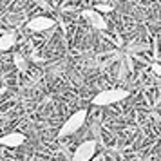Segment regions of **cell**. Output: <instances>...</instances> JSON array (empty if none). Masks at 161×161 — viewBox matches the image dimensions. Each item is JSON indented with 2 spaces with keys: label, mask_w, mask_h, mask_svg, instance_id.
I'll return each instance as SVG.
<instances>
[{
  "label": "cell",
  "mask_w": 161,
  "mask_h": 161,
  "mask_svg": "<svg viewBox=\"0 0 161 161\" xmlns=\"http://www.w3.org/2000/svg\"><path fill=\"white\" fill-rule=\"evenodd\" d=\"M25 143V136L22 132H9L6 136H0V145L8 147V148H15Z\"/></svg>",
  "instance_id": "obj_6"
},
{
  "label": "cell",
  "mask_w": 161,
  "mask_h": 161,
  "mask_svg": "<svg viewBox=\"0 0 161 161\" xmlns=\"http://www.w3.org/2000/svg\"><path fill=\"white\" fill-rule=\"evenodd\" d=\"M152 71H154V74H158V76L161 74V67H159V64H158V62H156V64H152Z\"/></svg>",
  "instance_id": "obj_10"
},
{
  "label": "cell",
  "mask_w": 161,
  "mask_h": 161,
  "mask_svg": "<svg viewBox=\"0 0 161 161\" xmlns=\"http://www.w3.org/2000/svg\"><path fill=\"white\" fill-rule=\"evenodd\" d=\"M16 42V36L15 35H2L0 36V51H8V49H11L13 47V44Z\"/></svg>",
  "instance_id": "obj_7"
},
{
  "label": "cell",
  "mask_w": 161,
  "mask_h": 161,
  "mask_svg": "<svg viewBox=\"0 0 161 161\" xmlns=\"http://www.w3.org/2000/svg\"><path fill=\"white\" fill-rule=\"evenodd\" d=\"M96 13H109V11H112V6H109V4H98L96 6V9H94Z\"/></svg>",
  "instance_id": "obj_9"
},
{
  "label": "cell",
  "mask_w": 161,
  "mask_h": 161,
  "mask_svg": "<svg viewBox=\"0 0 161 161\" xmlns=\"http://www.w3.org/2000/svg\"><path fill=\"white\" fill-rule=\"evenodd\" d=\"M94 154H96V141L89 139V141H83L81 145H78L71 161H91L94 158Z\"/></svg>",
  "instance_id": "obj_3"
},
{
  "label": "cell",
  "mask_w": 161,
  "mask_h": 161,
  "mask_svg": "<svg viewBox=\"0 0 161 161\" xmlns=\"http://www.w3.org/2000/svg\"><path fill=\"white\" fill-rule=\"evenodd\" d=\"M81 16L87 20L94 29H107V20L103 18V15H100V13H96L94 9H85V11H81Z\"/></svg>",
  "instance_id": "obj_5"
},
{
  "label": "cell",
  "mask_w": 161,
  "mask_h": 161,
  "mask_svg": "<svg viewBox=\"0 0 161 161\" xmlns=\"http://www.w3.org/2000/svg\"><path fill=\"white\" fill-rule=\"evenodd\" d=\"M54 25V20L49 18V16H35L27 22V29L33 31V33H40V31H45V29H51Z\"/></svg>",
  "instance_id": "obj_4"
},
{
  "label": "cell",
  "mask_w": 161,
  "mask_h": 161,
  "mask_svg": "<svg viewBox=\"0 0 161 161\" xmlns=\"http://www.w3.org/2000/svg\"><path fill=\"white\" fill-rule=\"evenodd\" d=\"M129 96V91L125 89H107V91H102L92 98V105L96 107H105V105H112V103H118L125 100Z\"/></svg>",
  "instance_id": "obj_1"
},
{
  "label": "cell",
  "mask_w": 161,
  "mask_h": 161,
  "mask_svg": "<svg viewBox=\"0 0 161 161\" xmlns=\"http://www.w3.org/2000/svg\"><path fill=\"white\" fill-rule=\"evenodd\" d=\"M15 65L18 67V71H20V73H25L27 64H25V58H24L22 54H16V56H15Z\"/></svg>",
  "instance_id": "obj_8"
},
{
  "label": "cell",
  "mask_w": 161,
  "mask_h": 161,
  "mask_svg": "<svg viewBox=\"0 0 161 161\" xmlns=\"http://www.w3.org/2000/svg\"><path fill=\"white\" fill-rule=\"evenodd\" d=\"M85 118H87V110L85 109L76 110L73 116H69V119L62 125V129L58 130V138H65V136H71L76 130H80L81 125L85 123Z\"/></svg>",
  "instance_id": "obj_2"
}]
</instances>
